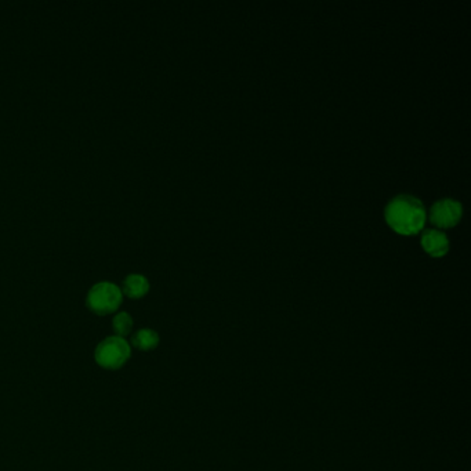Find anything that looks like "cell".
<instances>
[{"label":"cell","mask_w":471,"mask_h":471,"mask_svg":"<svg viewBox=\"0 0 471 471\" xmlns=\"http://www.w3.org/2000/svg\"><path fill=\"white\" fill-rule=\"evenodd\" d=\"M387 224L401 236H414L426 224L427 213L421 201L410 194L394 196L384 209Z\"/></svg>","instance_id":"cell-1"},{"label":"cell","mask_w":471,"mask_h":471,"mask_svg":"<svg viewBox=\"0 0 471 471\" xmlns=\"http://www.w3.org/2000/svg\"><path fill=\"white\" fill-rule=\"evenodd\" d=\"M122 295V291L115 284L99 282L89 291L86 304L94 314L108 315L118 310Z\"/></svg>","instance_id":"cell-2"},{"label":"cell","mask_w":471,"mask_h":471,"mask_svg":"<svg viewBox=\"0 0 471 471\" xmlns=\"http://www.w3.org/2000/svg\"><path fill=\"white\" fill-rule=\"evenodd\" d=\"M94 358L101 368L115 370L130 358V346L123 338L110 336L97 346Z\"/></svg>","instance_id":"cell-3"},{"label":"cell","mask_w":471,"mask_h":471,"mask_svg":"<svg viewBox=\"0 0 471 471\" xmlns=\"http://www.w3.org/2000/svg\"><path fill=\"white\" fill-rule=\"evenodd\" d=\"M463 216V206L452 198L437 201L430 209V222L438 229L455 227Z\"/></svg>","instance_id":"cell-4"},{"label":"cell","mask_w":471,"mask_h":471,"mask_svg":"<svg viewBox=\"0 0 471 471\" xmlns=\"http://www.w3.org/2000/svg\"><path fill=\"white\" fill-rule=\"evenodd\" d=\"M420 242L424 252L431 257H442L449 250V238L440 230H426Z\"/></svg>","instance_id":"cell-5"},{"label":"cell","mask_w":471,"mask_h":471,"mask_svg":"<svg viewBox=\"0 0 471 471\" xmlns=\"http://www.w3.org/2000/svg\"><path fill=\"white\" fill-rule=\"evenodd\" d=\"M150 291L148 280L141 274H130L123 281V294L130 298H140Z\"/></svg>","instance_id":"cell-6"},{"label":"cell","mask_w":471,"mask_h":471,"mask_svg":"<svg viewBox=\"0 0 471 471\" xmlns=\"http://www.w3.org/2000/svg\"><path fill=\"white\" fill-rule=\"evenodd\" d=\"M131 343L136 349L141 352H151L158 347L159 335L152 329H141L133 336Z\"/></svg>","instance_id":"cell-7"},{"label":"cell","mask_w":471,"mask_h":471,"mask_svg":"<svg viewBox=\"0 0 471 471\" xmlns=\"http://www.w3.org/2000/svg\"><path fill=\"white\" fill-rule=\"evenodd\" d=\"M113 326H114V331H115L117 336L124 338L131 332L133 319L127 312H119L113 321Z\"/></svg>","instance_id":"cell-8"}]
</instances>
